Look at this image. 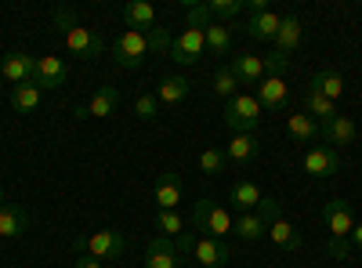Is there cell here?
Masks as SVG:
<instances>
[{"mask_svg":"<svg viewBox=\"0 0 362 268\" xmlns=\"http://www.w3.org/2000/svg\"><path fill=\"white\" fill-rule=\"evenodd\" d=\"M181 192H185V185H181V174H160V182H156V189H153L156 211H174V206L181 203Z\"/></svg>","mask_w":362,"mask_h":268,"instance_id":"e0dca14e","label":"cell"},{"mask_svg":"<svg viewBox=\"0 0 362 268\" xmlns=\"http://www.w3.org/2000/svg\"><path fill=\"white\" fill-rule=\"evenodd\" d=\"M348 243H351L355 250H362V225H355V228H351V235H348Z\"/></svg>","mask_w":362,"mask_h":268,"instance_id":"60d3db41","label":"cell"},{"mask_svg":"<svg viewBox=\"0 0 362 268\" xmlns=\"http://www.w3.org/2000/svg\"><path fill=\"white\" fill-rule=\"evenodd\" d=\"M235 235L247 240V243H254V240H261V235H268V225L257 214H239L235 218Z\"/></svg>","mask_w":362,"mask_h":268,"instance_id":"4dcf8cb0","label":"cell"},{"mask_svg":"<svg viewBox=\"0 0 362 268\" xmlns=\"http://www.w3.org/2000/svg\"><path fill=\"white\" fill-rule=\"evenodd\" d=\"M192 261L203 268H225L232 261V247L225 240H210V235H199L192 247Z\"/></svg>","mask_w":362,"mask_h":268,"instance_id":"7c38bea8","label":"cell"},{"mask_svg":"<svg viewBox=\"0 0 362 268\" xmlns=\"http://www.w3.org/2000/svg\"><path fill=\"white\" fill-rule=\"evenodd\" d=\"M4 206H8V199H4V185H0V211H4Z\"/></svg>","mask_w":362,"mask_h":268,"instance_id":"b9f144b4","label":"cell"},{"mask_svg":"<svg viewBox=\"0 0 362 268\" xmlns=\"http://www.w3.org/2000/svg\"><path fill=\"white\" fill-rule=\"evenodd\" d=\"M189 91H192V83L181 76V73H170V76H163L160 80V91H156V98L163 102V105H177V102H185L189 98Z\"/></svg>","mask_w":362,"mask_h":268,"instance_id":"7402d4cb","label":"cell"},{"mask_svg":"<svg viewBox=\"0 0 362 268\" xmlns=\"http://www.w3.org/2000/svg\"><path fill=\"white\" fill-rule=\"evenodd\" d=\"M119 109V87H112V83H105V87H98L95 95H90V102H83V105H76L73 109V116L76 120H109V116Z\"/></svg>","mask_w":362,"mask_h":268,"instance_id":"ba28073f","label":"cell"},{"mask_svg":"<svg viewBox=\"0 0 362 268\" xmlns=\"http://www.w3.org/2000/svg\"><path fill=\"white\" fill-rule=\"evenodd\" d=\"M228 203L235 206L239 214H254L257 211V203H261V189L254 182H235L228 189Z\"/></svg>","mask_w":362,"mask_h":268,"instance_id":"44dd1931","label":"cell"},{"mask_svg":"<svg viewBox=\"0 0 362 268\" xmlns=\"http://www.w3.org/2000/svg\"><path fill=\"white\" fill-rule=\"evenodd\" d=\"M300 170L308 177H315V182H322V177H334L341 170V156L329 145H312L305 153V160H300Z\"/></svg>","mask_w":362,"mask_h":268,"instance_id":"9c48e42d","label":"cell"},{"mask_svg":"<svg viewBox=\"0 0 362 268\" xmlns=\"http://www.w3.org/2000/svg\"><path fill=\"white\" fill-rule=\"evenodd\" d=\"M203 37H206V51L214 54V58L232 54V29H228L225 22H210V25L203 29Z\"/></svg>","mask_w":362,"mask_h":268,"instance_id":"d4e9b609","label":"cell"},{"mask_svg":"<svg viewBox=\"0 0 362 268\" xmlns=\"http://www.w3.org/2000/svg\"><path fill=\"white\" fill-rule=\"evenodd\" d=\"M206 11L210 18H232L247 11V0H206Z\"/></svg>","mask_w":362,"mask_h":268,"instance_id":"836d02e7","label":"cell"},{"mask_svg":"<svg viewBox=\"0 0 362 268\" xmlns=\"http://www.w3.org/2000/svg\"><path fill=\"white\" fill-rule=\"evenodd\" d=\"M124 25L127 29H153L156 25V8L145 4V0H131L124 8Z\"/></svg>","mask_w":362,"mask_h":268,"instance_id":"83f0119b","label":"cell"},{"mask_svg":"<svg viewBox=\"0 0 362 268\" xmlns=\"http://www.w3.org/2000/svg\"><path fill=\"white\" fill-rule=\"evenodd\" d=\"M228 69H232V76L239 80V83H261L264 80V62H261V54H254V51H239V54H232L228 58Z\"/></svg>","mask_w":362,"mask_h":268,"instance_id":"4fadbf2b","label":"cell"},{"mask_svg":"<svg viewBox=\"0 0 362 268\" xmlns=\"http://www.w3.org/2000/svg\"><path fill=\"white\" fill-rule=\"evenodd\" d=\"M153 225L167 235V240H177V235L185 232V221H181L177 211H156V214H153Z\"/></svg>","mask_w":362,"mask_h":268,"instance_id":"1f68e13d","label":"cell"},{"mask_svg":"<svg viewBox=\"0 0 362 268\" xmlns=\"http://www.w3.org/2000/svg\"><path fill=\"white\" fill-rule=\"evenodd\" d=\"M76 250L98 257V261H116V257H124L127 240H124V232H116V228H98L95 235H83V240H76Z\"/></svg>","mask_w":362,"mask_h":268,"instance_id":"8992f818","label":"cell"},{"mask_svg":"<svg viewBox=\"0 0 362 268\" xmlns=\"http://www.w3.org/2000/svg\"><path fill=\"white\" fill-rule=\"evenodd\" d=\"M322 221H326V232H329V243H326V257L329 261H348L351 254V243L348 235L355 228V214L344 199H329L322 206Z\"/></svg>","mask_w":362,"mask_h":268,"instance_id":"7a4b0ae2","label":"cell"},{"mask_svg":"<svg viewBox=\"0 0 362 268\" xmlns=\"http://www.w3.org/2000/svg\"><path fill=\"white\" fill-rule=\"evenodd\" d=\"M160 51H170V33L160 25L153 29H124L112 44V62L119 69H138L148 54H160Z\"/></svg>","mask_w":362,"mask_h":268,"instance_id":"6da1fadb","label":"cell"},{"mask_svg":"<svg viewBox=\"0 0 362 268\" xmlns=\"http://www.w3.org/2000/svg\"><path fill=\"white\" fill-rule=\"evenodd\" d=\"M192 221L203 235H210V240H228V235H235V218L228 214V206L214 203V199H196V211H192Z\"/></svg>","mask_w":362,"mask_h":268,"instance_id":"277c9868","label":"cell"},{"mask_svg":"<svg viewBox=\"0 0 362 268\" xmlns=\"http://www.w3.org/2000/svg\"><path fill=\"white\" fill-rule=\"evenodd\" d=\"M300 40H305V25H300L297 15H290V18H283V25H279V33H276L272 44H276L279 54H293L300 47Z\"/></svg>","mask_w":362,"mask_h":268,"instance_id":"ffe728a7","label":"cell"},{"mask_svg":"<svg viewBox=\"0 0 362 268\" xmlns=\"http://www.w3.org/2000/svg\"><path fill=\"white\" fill-rule=\"evenodd\" d=\"M210 87H214V95H221V98H235V95H239V80L232 76V69H228V66H221V69L214 73Z\"/></svg>","mask_w":362,"mask_h":268,"instance_id":"d6a6232c","label":"cell"},{"mask_svg":"<svg viewBox=\"0 0 362 268\" xmlns=\"http://www.w3.org/2000/svg\"><path fill=\"white\" fill-rule=\"evenodd\" d=\"M134 116L141 124H153L156 116H160V98L156 95H138L134 98Z\"/></svg>","mask_w":362,"mask_h":268,"instance_id":"d590c367","label":"cell"},{"mask_svg":"<svg viewBox=\"0 0 362 268\" xmlns=\"http://www.w3.org/2000/svg\"><path fill=\"white\" fill-rule=\"evenodd\" d=\"M254 98L261 102V109L276 112V109H283V105H286L290 87H286V80H283V76H264V80L257 83V95H254Z\"/></svg>","mask_w":362,"mask_h":268,"instance_id":"2e32d148","label":"cell"},{"mask_svg":"<svg viewBox=\"0 0 362 268\" xmlns=\"http://www.w3.org/2000/svg\"><path fill=\"white\" fill-rule=\"evenodd\" d=\"M206 25H185L181 29V37L170 40V58L177 66H196L199 58L206 54V37H203Z\"/></svg>","mask_w":362,"mask_h":268,"instance_id":"52a82bcc","label":"cell"},{"mask_svg":"<svg viewBox=\"0 0 362 268\" xmlns=\"http://www.w3.org/2000/svg\"><path fill=\"white\" fill-rule=\"evenodd\" d=\"M279 25H283V18H279L276 11H261V15H250V18H247V33H250L254 40H276Z\"/></svg>","mask_w":362,"mask_h":268,"instance_id":"cb8c5ba5","label":"cell"},{"mask_svg":"<svg viewBox=\"0 0 362 268\" xmlns=\"http://www.w3.org/2000/svg\"><path fill=\"white\" fill-rule=\"evenodd\" d=\"M177 243L167 240V235H153L145 247V268H174L177 264Z\"/></svg>","mask_w":362,"mask_h":268,"instance_id":"9a60e30c","label":"cell"},{"mask_svg":"<svg viewBox=\"0 0 362 268\" xmlns=\"http://www.w3.org/2000/svg\"><path fill=\"white\" fill-rule=\"evenodd\" d=\"M73 268H102V261H98V257H90V254H80V257L73 261Z\"/></svg>","mask_w":362,"mask_h":268,"instance_id":"ab89813d","label":"cell"},{"mask_svg":"<svg viewBox=\"0 0 362 268\" xmlns=\"http://www.w3.org/2000/svg\"><path fill=\"white\" fill-rule=\"evenodd\" d=\"M66 76H69V69H66L62 58H54V54L37 58V87L40 91H58V87H66Z\"/></svg>","mask_w":362,"mask_h":268,"instance_id":"5bb4252c","label":"cell"},{"mask_svg":"<svg viewBox=\"0 0 362 268\" xmlns=\"http://www.w3.org/2000/svg\"><path fill=\"white\" fill-rule=\"evenodd\" d=\"M29 221H33V214H29L25 206L8 203L4 211H0V235H4V240H18V235L29 228Z\"/></svg>","mask_w":362,"mask_h":268,"instance_id":"ac0fdd59","label":"cell"},{"mask_svg":"<svg viewBox=\"0 0 362 268\" xmlns=\"http://www.w3.org/2000/svg\"><path fill=\"white\" fill-rule=\"evenodd\" d=\"M264 225H272L276 218H283V203L276 199V196H261V203H257V211H254Z\"/></svg>","mask_w":362,"mask_h":268,"instance_id":"8d00e7d4","label":"cell"},{"mask_svg":"<svg viewBox=\"0 0 362 268\" xmlns=\"http://www.w3.org/2000/svg\"><path fill=\"white\" fill-rule=\"evenodd\" d=\"M264 62V76H283L290 69V54H279V51H272L268 58H261Z\"/></svg>","mask_w":362,"mask_h":268,"instance_id":"74e56055","label":"cell"},{"mask_svg":"<svg viewBox=\"0 0 362 268\" xmlns=\"http://www.w3.org/2000/svg\"><path fill=\"white\" fill-rule=\"evenodd\" d=\"M300 102H305V112H308V116H319V124L329 120V116H337V102H329L326 95L312 91V87H308L305 95H300Z\"/></svg>","mask_w":362,"mask_h":268,"instance_id":"f546056e","label":"cell"},{"mask_svg":"<svg viewBox=\"0 0 362 268\" xmlns=\"http://www.w3.org/2000/svg\"><path fill=\"white\" fill-rule=\"evenodd\" d=\"M40 102H44V91L37 87V80L18 83L15 91H11V109H15V112H37Z\"/></svg>","mask_w":362,"mask_h":268,"instance_id":"484cf974","label":"cell"},{"mask_svg":"<svg viewBox=\"0 0 362 268\" xmlns=\"http://www.w3.org/2000/svg\"><path fill=\"white\" fill-rule=\"evenodd\" d=\"M196 240H199V235H192V232H181L177 240H174V243H177V254H189V257H192V247H196Z\"/></svg>","mask_w":362,"mask_h":268,"instance_id":"f35d334b","label":"cell"},{"mask_svg":"<svg viewBox=\"0 0 362 268\" xmlns=\"http://www.w3.org/2000/svg\"><path fill=\"white\" fill-rule=\"evenodd\" d=\"M312 91L326 95L329 102H337V98L344 95V76H341L337 69H319V73L312 76Z\"/></svg>","mask_w":362,"mask_h":268,"instance_id":"f1b7e54d","label":"cell"},{"mask_svg":"<svg viewBox=\"0 0 362 268\" xmlns=\"http://www.w3.org/2000/svg\"><path fill=\"white\" fill-rule=\"evenodd\" d=\"M319 138L334 148V153L344 148V145H355V120H351V116H341V112L329 116V120L319 124Z\"/></svg>","mask_w":362,"mask_h":268,"instance_id":"8fae6325","label":"cell"},{"mask_svg":"<svg viewBox=\"0 0 362 268\" xmlns=\"http://www.w3.org/2000/svg\"><path fill=\"white\" fill-rule=\"evenodd\" d=\"M261 116H264L261 102H257L254 95L239 91V95L228 98V105H225V127H228L232 134H254L257 124H261Z\"/></svg>","mask_w":362,"mask_h":268,"instance_id":"5b68a950","label":"cell"},{"mask_svg":"<svg viewBox=\"0 0 362 268\" xmlns=\"http://www.w3.org/2000/svg\"><path fill=\"white\" fill-rule=\"evenodd\" d=\"M54 25L62 29V37H66V47L76 54V58H98L105 51V40L95 33V29H83L76 22V11L73 8H58L54 11Z\"/></svg>","mask_w":362,"mask_h":268,"instance_id":"3957f363","label":"cell"},{"mask_svg":"<svg viewBox=\"0 0 362 268\" xmlns=\"http://www.w3.org/2000/svg\"><path fill=\"white\" fill-rule=\"evenodd\" d=\"M261 153V141L254 138V134H232V141H228V148H225V156L232 160V163H250L254 156Z\"/></svg>","mask_w":362,"mask_h":268,"instance_id":"603a6c76","label":"cell"},{"mask_svg":"<svg viewBox=\"0 0 362 268\" xmlns=\"http://www.w3.org/2000/svg\"><path fill=\"white\" fill-rule=\"evenodd\" d=\"M0 80H8L15 87L37 80V58L25 54V51H8L4 58H0Z\"/></svg>","mask_w":362,"mask_h":268,"instance_id":"30bf717a","label":"cell"},{"mask_svg":"<svg viewBox=\"0 0 362 268\" xmlns=\"http://www.w3.org/2000/svg\"><path fill=\"white\" fill-rule=\"evenodd\" d=\"M225 163H228L225 148H214V145H210V148H203V153H199V170H203V174H221Z\"/></svg>","mask_w":362,"mask_h":268,"instance_id":"e575fe53","label":"cell"},{"mask_svg":"<svg viewBox=\"0 0 362 268\" xmlns=\"http://www.w3.org/2000/svg\"><path fill=\"white\" fill-rule=\"evenodd\" d=\"M268 240L276 243V247H283L286 254H297L300 247H305V240H300V232H297L286 218H276V221L268 225Z\"/></svg>","mask_w":362,"mask_h":268,"instance_id":"d6986e66","label":"cell"},{"mask_svg":"<svg viewBox=\"0 0 362 268\" xmlns=\"http://www.w3.org/2000/svg\"><path fill=\"white\" fill-rule=\"evenodd\" d=\"M286 131H290V138H297L300 145H305V141H315V138H319V124H315V116H308L305 109H300V112H290V116H286Z\"/></svg>","mask_w":362,"mask_h":268,"instance_id":"4316f807","label":"cell"}]
</instances>
